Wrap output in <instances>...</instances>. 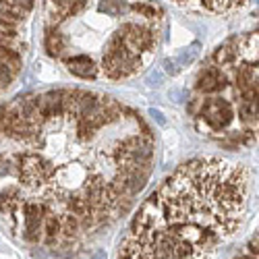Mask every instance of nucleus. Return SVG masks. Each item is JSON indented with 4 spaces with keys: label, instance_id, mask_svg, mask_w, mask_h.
Here are the masks:
<instances>
[{
    "label": "nucleus",
    "instance_id": "4",
    "mask_svg": "<svg viewBox=\"0 0 259 259\" xmlns=\"http://www.w3.org/2000/svg\"><path fill=\"white\" fill-rule=\"evenodd\" d=\"M64 64H67V69H69L75 77H81V79H96V77H98L96 62H94L90 56H85V54L67 58V60H64Z\"/></svg>",
    "mask_w": 259,
    "mask_h": 259
},
{
    "label": "nucleus",
    "instance_id": "7",
    "mask_svg": "<svg viewBox=\"0 0 259 259\" xmlns=\"http://www.w3.org/2000/svg\"><path fill=\"white\" fill-rule=\"evenodd\" d=\"M41 239L46 245H54L60 239V215L52 213L50 209L44 215V226H41Z\"/></svg>",
    "mask_w": 259,
    "mask_h": 259
},
{
    "label": "nucleus",
    "instance_id": "2",
    "mask_svg": "<svg viewBox=\"0 0 259 259\" xmlns=\"http://www.w3.org/2000/svg\"><path fill=\"white\" fill-rule=\"evenodd\" d=\"M48 207L44 203H25L23 205V239L27 243H37L41 239V226H44V215Z\"/></svg>",
    "mask_w": 259,
    "mask_h": 259
},
{
    "label": "nucleus",
    "instance_id": "12",
    "mask_svg": "<svg viewBox=\"0 0 259 259\" xmlns=\"http://www.w3.org/2000/svg\"><path fill=\"white\" fill-rule=\"evenodd\" d=\"M79 232V220L77 215H73L71 211L64 213L60 218V236H67V239H73V236H77Z\"/></svg>",
    "mask_w": 259,
    "mask_h": 259
},
{
    "label": "nucleus",
    "instance_id": "6",
    "mask_svg": "<svg viewBox=\"0 0 259 259\" xmlns=\"http://www.w3.org/2000/svg\"><path fill=\"white\" fill-rule=\"evenodd\" d=\"M0 67H5L13 77L21 71L23 67V58H21V52L13 46H0Z\"/></svg>",
    "mask_w": 259,
    "mask_h": 259
},
{
    "label": "nucleus",
    "instance_id": "15",
    "mask_svg": "<svg viewBox=\"0 0 259 259\" xmlns=\"http://www.w3.org/2000/svg\"><path fill=\"white\" fill-rule=\"evenodd\" d=\"M124 9H126L124 0H104V3L100 5V11L108 13V15H120Z\"/></svg>",
    "mask_w": 259,
    "mask_h": 259
},
{
    "label": "nucleus",
    "instance_id": "8",
    "mask_svg": "<svg viewBox=\"0 0 259 259\" xmlns=\"http://www.w3.org/2000/svg\"><path fill=\"white\" fill-rule=\"evenodd\" d=\"M41 100H44V106H46V118L48 120L58 118V116L64 114V108H62V90H52V92L41 94Z\"/></svg>",
    "mask_w": 259,
    "mask_h": 259
},
{
    "label": "nucleus",
    "instance_id": "13",
    "mask_svg": "<svg viewBox=\"0 0 259 259\" xmlns=\"http://www.w3.org/2000/svg\"><path fill=\"white\" fill-rule=\"evenodd\" d=\"M69 211L73 215H77V220H81L83 215L92 213V207L88 205V201H85L83 197H73V199H69Z\"/></svg>",
    "mask_w": 259,
    "mask_h": 259
},
{
    "label": "nucleus",
    "instance_id": "10",
    "mask_svg": "<svg viewBox=\"0 0 259 259\" xmlns=\"http://www.w3.org/2000/svg\"><path fill=\"white\" fill-rule=\"evenodd\" d=\"M131 11L137 13V15H141V17H145V19H149V21H160V19H162L160 7L154 5V3H147V0H139V3H133V5H131Z\"/></svg>",
    "mask_w": 259,
    "mask_h": 259
},
{
    "label": "nucleus",
    "instance_id": "14",
    "mask_svg": "<svg viewBox=\"0 0 259 259\" xmlns=\"http://www.w3.org/2000/svg\"><path fill=\"white\" fill-rule=\"evenodd\" d=\"M239 116L245 122H257V102H241Z\"/></svg>",
    "mask_w": 259,
    "mask_h": 259
},
{
    "label": "nucleus",
    "instance_id": "9",
    "mask_svg": "<svg viewBox=\"0 0 259 259\" xmlns=\"http://www.w3.org/2000/svg\"><path fill=\"white\" fill-rule=\"evenodd\" d=\"M100 104V98L96 94H88V92H79L77 96V118H83V116H88L90 112H94L96 108Z\"/></svg>",
    "mask_w": 259,
    "mask_h": 259
},
{
    "label": "nucleus",
    "instance_id": "1",
    "mask_svg": "<svg viewBox=\"0 0 259 259\" xmlns=\"http://www.w3.org/2000/svg\"><path fill=\"white\" fill-rule=\"evenodd\" d=\"M197 116H201L205 120V124L209 128H213V131H222V128H226L232 122L234 110L222 98H207V100H201Z\"/></svg>",
    "mask_w": 259,
    "mask_h": 259
},
{
    "label": "nucleus",
    "instance_id": "17",
    "mask_svg": "<svg viewBox=\"0 0 259 259\" xmlns=\"http://www.w3.org/2000/svg\"><path fill=\"white\" fill-rule=\"evenodd\" d=\"M249 255H253V257H257V236L249 243Z\"/></svg>",
    "mask_w": 259,
    "mask_h": 259
},
{
    "label": "nucleus",
    "instance_id": "18",
    "mask_svg": "<svg viewBox=\"0 0 259 259\" xmlns=\"http://www.w3.org/2000/svg\"><path fill=\"white\" fill-rule=\"evenodd\" d=\"M239 259H257V257H253V255H249V257H239Z\"/></svg>",
    "mask_w": 259,
    "mask_h": 259
},
{
    "label": "nucleus",
    "instance_id": "3",
    "mask_svg": "<svg viewBox=\"0 0 259 259\" xmlns=\"http://www.w3.org/2000/svg\"><path fill=\"white\" fill-rule=\"evenodd\" d=\"M228 88V77L222 73L220 67H205L199 71L195 90L201 94H220Z\"/></svg>",
    "mask_w": 259,
    "mask_h": 259
},
{
    "label": "nucleus",
    "instance_id": "5",
    "mask_svg": "<svg viewBox=\"0 0 259 259\" xmlns=\"http://www.w3.org/2000/svg\"><path fill=\"white\" fill-rule=\"evenodd\" d=\"M44 48H46V54L52 58H60L62 52L67 50V37H64L58 31V27L52 23H48L44 29Z\"/></svg>",
    "mask_w": 259,
    "mask_h": 259
},
{
    "label": "nucleus",
    "instance_id": "16",
    "mask_svg": "<svg viewBox=\"0 0 259 259\" xmlns=\"http://www.w3.org/2000/svg\"><path fill=\"white\" fill-rule=\"evenodd\" d=\"M85 9H88V0H69L67 7H64V13H67V19H69V17L83 13Z\"/></svg>",
    "mask_w": 259,
    "mask_h": 259
},
{
    "label": "nucleus",
    "instance_id": "11",
    "mask_svg": "<svg viewBox=\"0 0 259 259\" xmlns=\"http://www.w3.org/2000/svg\"><path fill=\"white\" fill-rule=\"evenodd\" d=\"M234 58H236V50L232 48V41H226L213 52V62L218 67H228L230 62H234Z\"/></svg>",
    "mask_w": 259,
    "mask_h": 259
}]
</instances>
